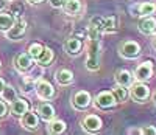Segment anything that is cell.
Masks as SVG:
<instances>
[{
  "label": "cell",
  "instance_id": "cell-36",
  "mask_svg": "<svg viewBox=\"0 0 156 135\" xmlns=\"http://www.w3.org/2000/svg\"><path fill=\"white\" fill-rule=\"evenodd\" d=\"M6 2H11V0H6Z\"/></svg>",
  "mask_w": 156,
  "mask_h": 135
},
{
  "label": "cell",
  "instance_id": "cell-18",
  "mask_svg": "<svg viewBox=\"0 0 156 135\" xmlns=\"http://www.w3.org/2000/svg\"><path fill=\"white\" fill-rule=\"evenodd\" d=\"M64 12L69 16H76L81 11V2L80 0H62V6Z\"/></svg>",
  "mask_w": 156,
  "mask_h": 135
},
{
  "label": "cell",
  "instance_id": "cell-14",
  "mask_svg": "<svg viewBox=\"0 0 156 135\" xmlns=\"http://www.w3.org/2000/svg\"><path fill=\"white\" fill-rule=\"evenodd\" d=\"M139 31L142 34H147V36L153 34L156 31V19H153L150 16H145L139 22Z\"/></svg>",
  "mask_w": 156,
  "mask_h": 135
},
{
  "label": "cell",
  "instance_id": "cell-2",
  "mask_svg": "<svg viewBox=\"0 0 156 135\" xmlns=\"http://www.w3.org/2000/svg\"><path fill=\"white\" fill-rule=\"evenodd\" d=\"M129 96L137 103H145L150 98V89L145 83L136 81V83L129 86Z\"/></svg>",
  "mask_w": 156,
  "mask_h": 135
},
{
  "label": "cell",
  "instance_id": "cell-8",
  "mask_svg": "<svg viewBox=\"0 0 156 135\" xmlns=\"http://www.w3.org/2000/svg\"><path fill=\"white\" fill-rule=\"evenodd\" d=\"M115 103L117 101H115V98L112 95V92H100L98 95L95 96V100H94V106L98 107V109H103V110L114 107Z\"/></svg>",
  "mask_w": 156,
  "mask_h": 135
},
{
  "label": "cell",
  "instance_id": "cell-7",
  "mask_svg": "<svg viewBox=\"0 0 156 135\" xmlns=\"http://www.w3.org/2000/svg\"><path fill=\"white\" fill-rule=\"evenodd\" d=\"M101 126H103L101 118L97 116V115H94V113L84 115L83 120H81V127H83L86 132H89V133H95V132H98V130L101 129Z\"/></svg>",
  "mask_w": 156,
  "mask_h": 135
},
{
  "label": "cell",
  "instance_id": "cell-30",
  "mask_svg": "<svg viewBox=\"0 0 156 135\" xmlns=\"http://www.w3.org/2000/svg\"><path fill=\"white\" fill-rule=\"evenodd\" d=\"M50 2V6H53V8H61L62 6V0H48Z\"/></svg>",
  "mask_w": 156,
  "mask_h": 135
},
{
  "label": "cell",
  "instance_id": "cell-13",
  "mask_svg": "<svg viewBox=\"0 0 156 135\" xmlns=\"http://www.w3.org/2000/svg\"><path fill=\"white\" fill-rule=\"evenodd\" d=\"M9 110L12 115H16V116H22L27 110H30V104L22 100V98H16L12 103H9Z\"/></svg>",
  "mask_w": 156,
  "mask_h": 135
},
{
  "label": "cell",
  "instance_id": "cell-27",
  "mask_svg": "<svg viewBox=\"0 0 156 135\" xmlns=\"http://www.w3.org/2000/svg\"><path fill=\"white\" fill-rule=\"evenodd\" d=\"M44 50V47L41 45V44H37V42H34V44H31L30 47H28V55L33 58V59H36L39 55H41V51Z\"/></svg>",
  "mask_w": 156,
  "mask_h": 135
},
{
  "label": "cell",
  "instance_id": "cell-24",
  "mask_svg": "<svg viewBox=\"0 0 156 135\" xmlns=\"http://www.w3.org/2000/svg\"><path fill=\"white\" fill-rule=\"evenodd\" d=\"M101 28H100V23H98V19L92 20L89 25V39H95V40H100L101 37Z\"/></svg>",
  "mask_w": 156,
  "mask_h": 135
},
{
  "label": "cell",
  "instance_id": "cell-3",
  "mask_svg": "<svg viewBox=\"0 0 156 135\" xmlns=\"http://www.w3.org/2000/svg\"><path fill=\"white\" fill-rule=\"evenodd\" d=\"M25 33H27V22L23 19H16L11 28L5 31V37L9 40H20L25 36Z\"/></svg>",
  "mask_w": 156,
  "mask_h": 135
},
{
  "label": "cell",
  "instance_id": "cell-9",
  "mask_svg": "<svg viewBox=\"0 0 156 135\" xmlns=\"http://www.w3.org/2000/svg\"><path fill=\"white\" fill-rule=\"evenodd\" d=\"M134 79L136 81H140V83H145V81H148L151 76H153V64L150 61H145L142 62L136 67L134 70Z\"/></svg>",
  "mask_w": 156,
  "mask_h": 135
},
{
  "label": "cell",
  "instance_id": "cell-17",
  "mask_svg": "<svg viewBox=\"0 0 156 135\" xmlns=\"http://www.w3.org/2000/svg\"><path fill=\"white\" fill-rule=\"evenodd\" d=\"M115 84H119V86H123V87H129L133 84V81H134V76L131 72H128V70H119L115 73Z\"/></svg>",
  "mask_w": 156,
  "mask_h": 135
},
{
  "label": "cell",
  "instance_id": "cell-4",
  "mask_svg": "<svg viewBox=\"0 0 156 135\" xmlns=\"http://www.w3.org/2000/svg\"><path fill=\"white\" fill-rule=\"evenodd\" d=\"M90 103H92V96L86 90H78L72 96V106L75 110H86L90 106Z\"/></svg>",
  "mask_w": 156,
  "mask_h": 135
},
{
  "label": "cell",
  "instance_id": "cell-26",
  "mask_svg": "<svg viewBox=\"0 0 156 135\" xmlns=\"http://www.w3.org/2000/svg\"><path fill=\"white\" fill-rule=\"evenodd\" d=\"M111 92H112V95H114V98H115V101H117V103H123V101L126 100V96H128L126 87L119 86V84H115V87H114Z\"/></svg>",
  "mask_w": 156,
  "mask_h": 135
},
{
  "label": "cell",
  "instance_id": "cell-28",
  "mask_svg": "<svg viewBox=\"0 0 156 135\" xmlns=\"http://www.w3.org/2000/svg\"><path fill=\"white\" fill-rule=\"evenodd\" d=\"M139 133H144V135H156V127H154V126H144L142 129H139Z\"/></svg>",
  "mask_w": 156,
  "mask_h": 135
},
{
  "label": "cell",
  "instance_id": "cell-21",
  "mask_svg": "<svg viewBox=\"0 0 156 135\" xmlns=\"http://www.w3.org/2000/svg\"><path fill=\"white\" fill-rule=\"evenodd\" d=\"M66 123H64L62 120H56L53 118L51 121H48V126H47V132L51 133V135H59L66 130Z\"/></svg>",
  "mask_w": 156,
  "mask_h": 135
},
{
  "label": "cell",
  "instance_id": "cell-31",
  "mask_svg": "<svg viewBox=\"0 0 156 135\" xmlns=\"http://www.w3.org/2000/svg\"><path fill=\"white\" fill-rule=\"evenodd\" d=\"M28 3H31V5H37V3H42L44 0H27Z\"/></svg>",
  "mask_w": 156,
  "mask_h": 135
},
{
  "label": "cell",
  "instance_id": "cell-1",
  "mask_svg": "<svg viewBox=\"0 0 156 135\" xmlns=\"http://www.w3.org/2000/svg\"><path fill=\"white\" fill-rule=\"evenodd\" d=\"M86 69L90 72H97L100 69V40L89 39Z\"/></svg>",
  "mask_w": 156,
  "mask_h": 135
},
{
  "label": "cell",
  "instance_id": "cell-15",
  "mask_svg": "<svg viewBox=\"0 0 156 135\" xmlns=\"http://www.w3.org/2000/svg\"><path fill=\"white\" fill-rule=\"evenodd\" d=\"M81 48H83V44L80 39H75V37H70L66 40V44H64V50L66 53H69L70 56H76L81 53Z\"/></svg>",
  "mask_w": 156,
  "mask_h": 135
},
{
  "label": "cell",
  "instance_id": "cell-34",
  "mask_svg": "<svg viewBox=\"0 0 156 135\" xmlns=\"http://www.w3.org/2000/svg\"><path fill=\"white\" fill-rule=\"evenodd\" d=\"M153 100H154V103H156V93H154V96H153Z\"/></svg>",
  "mask_w": 156,
  "mask_h": 135
},
{
  "label": "cell",
  "instance_id": "cell-29",
  "mask_svg": "<svg viewBox=\"0 0 156 135\" xmlns=\"http://www.w3.org/2000/svg\"><path fill=\"white\" fill-rule=\"evenodd\" d=\"M8 110H9L8 104H6L5 101H0V120L5 118V116L8 115Z\"/></svg>",
  "mask_w": 156,
  "mask_h": 135
},
{
  "label": "cell",
  "instance_id": "cell-22",
  "mask_svg": "<svg viewBox=\"0 0 156 135\" xmlns=\"http://www.w3.org/2000/svg\"><path fill=\"white\" fill-rule=\"evenodd\" d=\"M36 64L37 65H41V67H47L51 64V61H53V51H51L50 48H44L41 51V55H39L36 59Z\"/></svg>",
  "mask_w": 156,
  "mask_h": 135
},
{
  "label": "cell",
  "instance_id": "cell-10",
  "mask_svg": "<svg viewBox=\"0 0 156 135\" xmlns=\"http://www.w3.org/2000/svg\"><path fill=\"white\" fill-rule=\"evenodd\" d=\"M33 58L28 55V53H20V55H17L14 59H12V64H14L16 70L19 72H28L31 67H33Z\"/></svg>",
  "mask_w": 156,
  "mask_h": 135
},
{
  "label": "cell",
  "instance_id": "cell-16",
  "mask_svg": "<svg viewBox=\"0 0 156 135\" xmlns=\"http://www.w3.org/2000/svg\"><path fill=\"white\" fill-rule=\"evenodd\" d=\"M98 23H100V28L103 33H115L119 30V26H117V17H114V16L98 19Z\"/></svg>",
  "mask_w": 156,
  "mask_h": 135
},
{
  "label": "cell",
  "instance_id": "cell-33",
  "mask_svg": "<svg viewBox=\"0 0 156 135\" xmlns=\"http://www.w3.org/2000/svg\"><path fill=\"white\" fill-rule=\"evenodd\" d=\"M153 45H154V48H156V37H154V40H153Z\"/></svg>",
  "mask_w": 156,
  "mask_h": 135
},
{
  "label": "cell",
  "instance_id": "cell-20",
  "mask_svg": "<svg viewBox=\"0 0 156 135\" xmlns=\"http://www.w3.org/2000/svg\"><path fill=\"white\" fill-rule=\"evenodd\" d=\"M55 79H56V83L59 86H69V84H72V81H73V73L70 70H67V69H61V70L56 72Z\"/></svg>",
  "mask_w": 156,
  "mask_h": 135
},
{
  "label": "cell",
  "instance_id": "cell-35",
  "mask_svg": "<svg viewBox=\"0 0 156 135\" xmlns=\"http://www.w3.org/2000/svg\"><path fill=\"white\" fill-rule=\"evenodd\" d=\"M0 69H2V62H0Z\"/></svg>",
  "mask_w": 156,
  "mask_h": 135
},
{
  "label": "cell",
  "instance_id": "cell-25",
  "mask_svg": "<svg viewBox=\"0 0 156 135\" xmlns=\"http://www.w3.org/2000/svg\"><path fill=\"white\" fill-rule=\"evenodd\" d=\"M0 96H2V100H3L5 103H12V101L17 98L16 89L11 87V86H5V89L2 90V93H0Z\"/></svg>",
  "mask_w": 156,
  "mask_h": 135
},
{
  "label": "cell",
  "instance_id": "cell-6",
  "mask_svg": "<svg viewBox=\"0 0 156 135\" xmlns=\"http://www.w3.org/2000/svg\"><path fill=\"white\" fill-rule=\"evenodd\" d=\"M34 90L37 93V96L41 98L42 101H48L55 96V89L48 81L45 79H37L34 83Z\"/></svg>",
  "mask_w": 156,
  "mask_h": 135
},
{
  "label": "cell",
  "instance_id": "cell-32",
  "mask_svg": "<svg viewBox=\"0 0 156 135\" xmlns=\"http://www.w3.org/2000/svg\"><path fill=\"white\" fill-rule=\"evenodd\" d=\"M5 86H6V84H5V81H3L2 78H0V93H2V90L5 89Z\"/></svg>",
  "mask_w": 156,
  "mask_h": 135
},
{
  "label": "cell",
  "instance_id": "cell-19",
  "mask_svg": "<svg viewBox=\"0 0 156 135\" xmlns=\"http://www.w3.org/2000/svg\"><path fill=\"white\" fill-rule=\"evenodd\" d=\"M14 22H16V17L12 16V12H9V11H0V31H2V33L9 30Z\"/></svg>",
  "mask_w": 156,
  "mask_h": 135
},
{
  "label": "cell",
  "instance_id": "cell-12",
  "mask_svg": "<svg viewBox=\"0 0 156 135\" xmlns=\"http://www.w3.org/2000/svg\"><path fill=\"white\" fill-rule=\"evenodd\" d=\"M20 124H22L23 129H27V130L37 129V126H39V116H37V113L27 110L20 116Z\"/></svg>",
  "mask_w": 156,
  "mask_h": 135
},
{
  "label": "cell",
  "instance_id": "cell-5",
  "mask_svg": "<svg viewBox=\"0 0 156 135\" xmlns=\"http://www.w3.org/2000/svg\"><path fill=\"white\" fill-rule=\"evenodd\" d=\"M119 53L125 59H134L140 55V45L136 40H125L119 47Z\"/></svg>",
  "mask_w": 156,
  "mask_h": 135
},
{
  "label": "cell",
  "instance_id": "cell-23",
  "mask_svg": "<svg viewBox=\"0 0 156 135\" xmlns=\"http://www.w3.org/2000/svg\"><path fill=\"white\" fill-rule=\"evenodd\" d=\"M154 11H156V5L151 2H145L137 6V16H142V17L151 16V14H154Z\"/></svg>",
  "mask_w": 156,
  "mask_h": 135
},
{
  "label": "cell",
  "instance_id": "cell-11",
  "mask_svg": "<svg viewBox=\"0 0 156 135\" xmlns=\"http://www.w3.org/2000/svg\"><path fill=\"white\" fill-rule=\"evenodd\" d=\"M36 113H37V116H39V120H42V121H51L55 118V115H56V112H55V107L51 106L50 103H47V101H44V103H41L37 107H36Z\"/></svg>",
  "mask_w": 156,
  "mask_h": 135
}]
</instances>
